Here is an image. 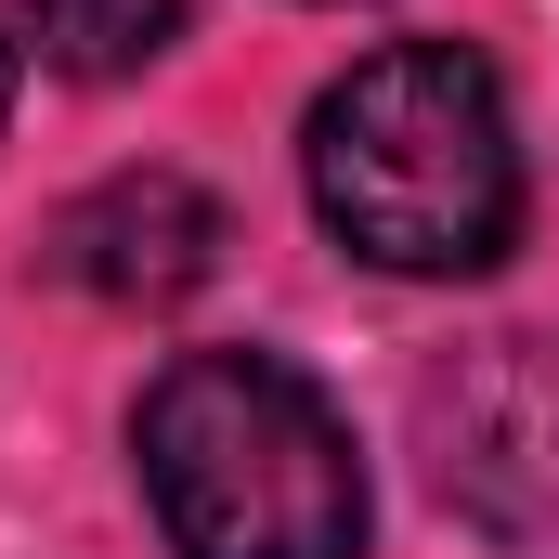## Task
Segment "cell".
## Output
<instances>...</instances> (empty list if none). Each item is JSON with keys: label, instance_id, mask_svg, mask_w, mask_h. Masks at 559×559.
<instances>
[{"label": "cell", "instance_id": "277c9868", "mask_svg": "<svg viewBox=\"0 0 559 559\" xmlns=\"http://www.w3.org/2000/svg\"><path fill=\"white\" fill-rule=\"evenodd\" d=\"M52 274L118 299V312H156V299H195L222 274V195L182 182V169H118L92 195H66L52 222Z\"/></svg>", "mask_w": 559, "mask_h": 559}, {"label": "cell", "instance_id": "6da1fadb", "mask_svg": "<svg viewBox=\"0 0 559 559\" xmlns=\"http://www.w3.org/2000/svg\"><path fill=\"white\" fill-rule=\"evenodd\" d=\"M312 209L378 274H481L521 235V131L481 52L391 39L312 105Z\"/></svg>", "mask_w": 559, "mask_h": 559}, {"label": "cell", "instance_id": "5b68a950", "mask_svg": "<svg viewBox=\"0 0 559 559\" xmlns=\"http://www.w3.org/2000/svg\"><path fill=\"white\" fill-rule=\"evenodd\" d=\"M13 13H26L39 66H66V79H131L182 39V0H13Z\"/></svg>", "mask_w": 559, "mask_h": 559}, {"label": "cell", "instance_id": "3957f363", "mask_svg": "<svg viewBox=\"0 0 559 559\" xmlns=\"http://www.w3.org/2000/svg\"><path fill=\"white\" fill-rule=\"evenodd\" d=\"M417 442L455 521H481L495 547H559V338L508 325L468 338L455 365H429Z\"/></svg>", "mask_w": 559, "mask_h": 559}, {"label": "cell", "instance_id": "8992f818", "mask_svg": "<svg viewBox=\"0 0 559 559\" xmlns=\"http://www.w3.org/2000/svg\"><path fill=\"white\" fill-rule=\"evenodd\" d=\"M0 118H13V52H0Z\"/></svg>", "mask_w": 559, "mask_h": 559}, {"label": "cell", "instance_id": "7a4b0ae2", "mask_svg": "<svg viewBox=\"0 0 559 559\" xmlns=\"http://www.w3.org/2000/svg\"><path fill=\"white\" fill-rule=\"evenodd\" d=\"M143 508L182 559H352L365 468L338 404L274 352H182L131 417Z\"/></svg>", "mask_w": 559, "mask_h": 559}]
</instances>
